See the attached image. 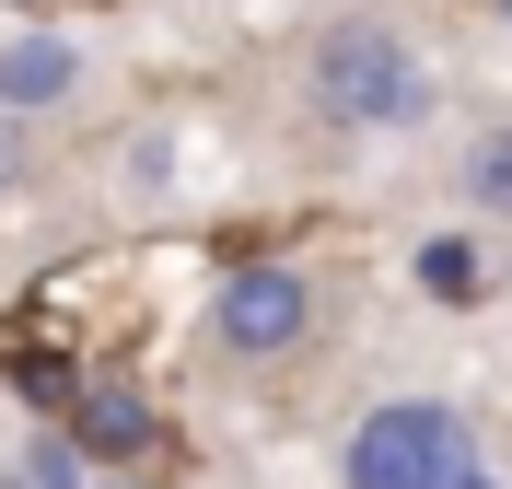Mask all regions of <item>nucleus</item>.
<instances>
[{"mask_svg": "<svg viewBox=\"0 0 512 489\" xmlns=\"http://www.w3.org/2000/svg\"><path fill=\"white\" fill-rule=\"evenodd\" d=\"M478 478V443L443 396H396L350 431V489H466Z\"/></svg>", "mask_w": 512, "mask_h": 489, "instance_id": "f257e3e1", "label": "nucleus"}, {"mask_svg": "<svg viewBox=\"0 0 512 489\" xmlns=\"http://www.w3.org/2000/svg\"><path fill=\"white\" fill-rule=\"evenodd\" d=\"M315 105L338 129H408L419 105H431V82H419V59L384 24H338L315 47Z\"/></svg>", "mask_w": 512, "mask_h": 489, "instance_id": "f03ea898", "label": "nucleus"}, {"mask_svg": "<svg viewBox=\"0 0 512 489\" xmlns=\"http://www.w3.org/2000/svg\"><path fill=\"white\" fill-rule=\"evenodd\" d=\"M303 326H315V292H303L291 268H233L222 303H210V338H222L233 361H280Z\"/></svg>", "mask_w": 512, "mask_h": 489, "instance_id": "7ed1b4c3", "label": "nucleus"}, {"mask_svg": "<svg viewBox=\"0 0 512 489\" xmlns=\"http://www.w3.org/2000/svg\"><path fill=\"white\" fill-rule=\"evenodd\" d=\"M82 94V47L70 35H0V117H35V105Z\"/></svg>", "mask_w": 512, "mask_h": 489, "instance_id": "20e7f679", "label": "nucleus"}, {"mask_svg": "<svg viewBox=\"0 0 512 489\" xmlns=\"http://www.w3.org/2000/svg\"><path fill=\"white\" fill-rule=\"evenodd\" d=\"M82 443H94V455H140V443H152V408L128 385H94L82 396Z\"/></svg>", "mask_w": 512, "mask_h": 489, "instance_id": "39448f33", "label": "nucleus"}, {"mask_svg": "<svg viewBox=\"0 0 512 489\" xmlns=\"http://www.w3.org/2000/svg\"><path fill=\"white\" fill-rule=\"evenodd\" d=\"M466 198H478V210H512V129H489L478 152H466Z\"/></svg>", "mask_w": 512, "mask_h": 489, "instance_id": "423d86ee", "label": "nucleus"}, {"mask_svg": "<svg viewBox=\"0 0 512 489\" xmlns=\"http://www.w3.org/2000/svg\"><path fill=\"white\" fill-rule=\"evenodd\" d=\"M419 280H431V292H466V280H478V245H466V233H454V245H431V257H419Z\"/></svg>", "mask_w": 512, "mask_h": 489, "instance_id": "0eeeda50", "label": "nucleus"}, {"mask_svg": "<svg viewBox=\"0 0 512 489\" xmlns=\"http://www.w3.org/2000/svg\"><path fill=\"white\" fill-rule=\"evenodd\" d=\"M24 489H82V455H70V443H35V455H24Z\"/></svg>", "mask_w": 512, "mask_h": 489, "instance_id": "6e6552de", "label": "nucleus"}, {"mask_svg": "<svg viewBox=\"0 0 512 489\" xmlns=\"http://www.w3.org/2000/svg\"><path fill=\"white\" fill-rule=\"evenodd\" d=\"M12 175H24V129H12V117H0V187H12Z\"/></svg>", "mask_w": 512, "mask_h": 489, "instance_id": "1a4fd4ad", "label": "nucleus"}, {"mask_svg": "<svg viewBox=\"0 0 512 489\" xmlns=\"http://www.w3.org/2000/svg\"><path fill=\"white\" fill-rule=\"evenodd\" d=\"M466 489H489V478H466Z\"/></svg>", "mask_w": 512, "mask_h": 489, "instance_id": "9d476101", "label": "nucleus"}]
</instances>
